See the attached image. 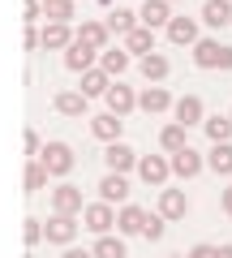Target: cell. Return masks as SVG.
<instances>
[{"label": "cell", "mask_w": 232, "mask_h": 258, "mask_svg": "<svg viewBox=\"0 0 232 258\" xmlns=\"http://www.w3.org/2000/svg\"><path fill=\"white\" fill-rule=\"evenodd\" d=\"M194 64L198 69H232V47L219 39H198L194 43Z\"/></svg>", "instance_id": "6da1fadb"}, {"label": "cell", "mask_w": 232, "mask_h": 258, "mask_svg": "<svg viewBox=\"0 0 232 258\" xmlns=\"http://www.w3.org/2000/svg\"><path fill=\"white\" fill-rule=\"evenodd\" d=\"M39 159H43V168H47L52 176H69V172H73V164H78V155H73L69 142H47Z\"/></svg>", "instance_id": "7a4b0ae2"}, {"label": "cell", "mask_w": 232, "mask_h": 258, "mask_svg": "<svg viewBox=\"0 0 232 258\" xmlns=\"http://www.w3.org/2000/svg\"><path fill=\"white\" fill-rule=\"evenodd\" d=\"M112 224H116V207H108V203H86V211H82V228H91L95 237H108Z\"/></svg>", "instance_id": "3957f363"}, {"label": "cell", "mask_w": 232, "mask_h": 258, "mask_svg": "<svg viewBox=\"0 0 232 258\" xmlns=\"http://www.w3.org/2000/svg\"><path fill=\"white\" fill-rule=\"evenodd\" d=\"M138 151L129 147V142H108V151H103V164H108V172H129V168H138Z\"/></svg>", "instance_id": "277c9868"}, {"label": "cell", "mask_w": 232, "mask_h": 258, "mask_svg": "<svg viewBox=\"0 0 232 258\" xmlns=\"http://www.w3.org/2000/svg\"><path fill=\"white\" fill-rule=\"evenodd\" d=\"M43 237L52 241V245H73V237H78V215H56V211H52V220L43 224Z\"/></svg>", "instance_id": "5b68a950"}, {"label": "cell", "mask_w": 232, "mask_h": 258, "mask_svg": "<svg viewBox=\"0 0 232 258\" xmlns=\"http://www.w3.org/2000/svg\"><path fill=\"white\" fill-rule=\"evenodd\" d=\"M52 211L56 215H82L86 211L82 189H78V185H56V189H52Z\"/></svg>", "instance_id": "8992f818"}, {"label": "cell", "mask_w": 232, "mask_h": 258, "mask_svg": "<svg viewBox=\"0 0 232 258\" xmlns=\"http://www.w3.org/2000/svg\"><path fill=\"white\" fill-rule=\"evenodd\" d=\"M168 164H172V176H181V181H194V176L206 168V159L198 155L194 147H185V151H177V155H168Z\"/></svg>", "instance_id": "52a82bcc"}, {"label": "cell", "mask_w": 232, "mask_h": 258, "mask_svg": "<svg viewBox=\"0 0 232 258\" xmlns=\"http://www.w3.org/2000/svg\"><path fill=\"white\" fill-rule=\"evenodd\" d=\"M103 99H108V112H112V116H129V112L138 108V95H133V86H125V82H112Z\"/></svg>", "instance_id": "ba28073f"}, {"label": "cell", "mask_w": 232, "mask_h": 258, "mask_svg": "<svg viewBox=\"0 0 232 258\" xmlns=\"http://www.w3.org/2000/svg\"><path fill=\"white\" fill-rule=\"evenodd\" d=\"M172 116H177V125H202L206 120V108H202V99L198 95H181L177 103H172Z\"/></svg>", "instance_id": "9c48e42d"}, {"label": "cell", "mask_w": 232, "mask_h": 258, "mask_svg": "<svg viewBox=\"0 0 232 258\" xmlns=\"http://www.w3.org/2000/svg\"><path fill=\"white\" fill-rule=\"evenodd\" d=\"M95 60H99V52L86 47V43H78V39L65 47V69L69 74H86V69H95Z\"/></svg>", "instance_id": "30bf717a"}, {"label": "cell", "mask_w": 232, "mask_h": 258, "mask_svg": "<svg viewBox=\"0 0 232 258\" xmlns=\"http://www.w3.org/2000/svg\"><path fill=\"white\" fill-rule=\"evenodd\" d=\"M159 215H164V220H185L189 215L185 189H159Z\"/></svg>", "instance_id": "8fae6325"}, {"label": "cell", "mask_w": 232, "mask_h": 258, "mask_svg": "<svg viewBox=\"0 0 232 258\" xmlns=\"http://www.w3.org/2000/svg\"><path fill=\"white\" fill-rule=\"evenodd\" d=\"M138 176H142L146 185H164L168 176H172V164H168L164 155H142V159H138Z\"/></svg>", "instance_id": "7c38bea8"}, {"label": "cell", "mask_w": 232, "mask_h": 258, "mask_svg": "<svg viewBox=\"0 0 232 258\" xmlns=\"http://www.w3.org/2000/svg\"><path fill=\"white\" fill-rule=\"evenodd\" d=\"M39 39H43V52H65V47L73 43L78 35L65 26V22H47V26L39 30Z\"/></svg>", "instance_id": "4fadbf2b"}, {"label": "cell", "mask_w": 232, "mask_h": 258, "mask_svg": "<svg viewBox=\"0 0 232 258\" xmlns=\"http://www.w3.org/2000/svg\"><path fill=\"white\" fill-rule=\"evenodd\" d=\"M125 198H129V181H125L121 172H108V176L99 181V203H108V207L121 203V207H125Z\"/></svg>", "instance_id": "5bb4252c"}, {"label": "cell", "mask_w": 232, "mask_h": 258, "mask_svg": "<svg viewBox=\"0 0 232 258\" xmlns=\"http://www.w3.org/2000/svg\"><path fill=\"white\" fill-rule=\"evenodd\" d=\"M138 18H142V26H150V30H159V26L168 30V22H172V5H168V0H142Z\"/></svg>", "instance_id": "9a60e30c"}, {"label": "cell", "mask_w": 232, "mask_h": 258, "mask_svg": "<svg viewBox=\"0 0 232 258\" xmlns=\"http://www.w3.org/2000/svg\"><path fill=\"white\" fill-rule=\"evenodd\" d=\"M73 35H78V43L95 47V52H108V39H112V30H108V22H82V26H78Z\"/></svg>", "instance_id": "2e32d148"}, {"label": "cell", "mask_w": 232, "mask_h": 258, "mask_svg": "<svg viewBox=\"0 0 232 258\" xmlns=\"http://www.w3.org/2000/svg\"><path fill=\"white\" fill-rule=\"evenodd\" d=\"M198 22L194 18H172L168 22V43H177V47H194L198 43Z\"/></svg>", "instance_id": "e0dca14e"}, {"label": "cell", "mask_w": 232, "mask_h": 258, "mask_svg": "<svg viewBox=\"0 0 232 258\" xmlns=\"http://www.w3.org/2000/svg\"><path fill=\"white\" fill-rule=\"evenodd\" d=\"M146 215H150V211H142V207L125 203L121 211H116V232H121V237H133V232H142V228H146Z\"/></svg>", "instance_id": "ac0fdd59"}, {"label": "cell", "mask_w": 232, "mask_h": 258, "mask_svg": "<svg viewBox=\"0 0 232 258\" xmlns=\"http://www.w3.org/2000/svg\"><path fill=\"white\" fill-rule=\"evenodd\" d=\"M121 129H125V116H112V112H103V116L91 120V134L99 142H121Z\"/></svg>", "instance_id": "d6986e66"}, {"label": "cell", "mask_w": 232, "mask_h": 258, "mask_svg": "<svg viewBox=\"0 0 232 258\" xmlns=\"http://www.w3.org/2000/svg\"><path fill=\"white\" fill-rule=\"evenodd\" d=\"M86 95L82 91H56V99H52V108L60 112V116H86Z\"/></svg>", "instance_id": "ffe728a7"}, {"label": "cell", "mask_w": 232, "mask_h": 258, "mask_svg": "<svg viewBox=\"0 0 232 258\" xmlns=\"http://www.w3.org/2000/svg\"><path fill=\"white\" fill-rule=\"evenodd\" d=\"M138 108L146 112V116H159V112H168V108H172V95H168L164 86H146V91L138 95Z\"/></svg>", "instance_id": "44dd1931"}, {"label": "cell", "mask_w": 232, "mask_h": 258, "mask_svg": "<svg viewBox=\"0 0 232 258\" xmlns=\"http://www.w3.org/2000/svg\"><path fill=\"white\" fill-rule=\"evenodd\" d=\"M202 22L215 26V30L232 26V0H206V5H202Z\"/></svg>", "instance_id": "7402d4cb"}, {"label": "cell", "mask_w": 232, "mask_h": 258, "mask_svg": "<svg viewBox=\"0 0 232 258\" xmlns=\"http://www.w3.org/2000/svg\"><path fill=\"white\" fill-rule=\"evenodd\" d=\"M138 69H142V78L155 86V82H164V78H168V69H172V64H168L164 52H150V56H142V60H138Z\"/></svg>", "instance_id": "603a6c76"}, {"label": "cell", "mask_w": 232, "mask_h": 258, "mask_svg": "<svg viewBox=\"0 0 232 258\" xmlns=\"http://www.w3.org/2000/svg\"><path fill=\"white\" fill-rule=\"evenodd\" d=\"M206 168L215 176H232V142H215L211 155H206Z\"/></svg>", "instance_id": "cb8c5ba5"}, {"label": "cell", "mask_w": 232, "mask_h": 258, "mask_svg": "<svg viewBox=\"0 0 232 258\" xmlns=\"http://www.w3.org/2000/svg\"><path fill=\"white\" fill-rule=\"evenodd\" d=\"M142 26V18H138V13H133V9H112L108 13V30H112V35H129V30H138Z\"/></svg>", "instance_id": "d4e9b609"}, {"label": "cell", "mask_w": 232, "mask_h": 258, "mask_svg": "<svg viewBox=\"0 0 232 258\" xmlns=\"http://www.w3.org/2000/svg\"><path fill=\"white\" fill-rule=\"evenodd\" d=\"M125 52L150 56V52H155V30H150V26H138V30H129V35H125Z\"/></svg>", "instance_id": "484cf974"}, {"label": "cell", "mask_w": 232, "mask_h": 258, "mask_svg": "<svg viewBox=\"0 0 232 258\" xmlns=\"http://www.w3.org/2000/svg\"><path fill=\"white\" fill-rule=\"evenodd\" d=\"M112 82H116V78H108L99 64H95V69H86V74H82V95H86V99H95V95H108Z\"/></svg>", "instance_id": "4316f807"}, {"label": "cell", "mask_w": 232, "mask_h": 258, "mask_svg": "<svg viewBox=\"0 0 232 258\" xmlns=\"http://www.w3.org/2000/svg\"><path fill=\"white\" fill-rule=\"evenodd\" d=\"M159 147H164L168 155L185 151V147H189V138H185V125H177V120H172V125H164V129H159Z\"/></svg>", "instance_id": "83f0119b"}, {"label": "cell", "mask_w": 232, "mask_h": 258, "mask_svg": "<svg viewBox=\"0 0 232 258\" xmlns=\"http://www.w3.org/2000/svg\"><path fill=\"white\" fill-rule=\"evenodd\" d=\"M99 69L108 78H121L125 69H129V52H125V47H116V52H112V47H108V52H99Z\"/></svg>", "instance_id": "f1b7e54d"}, {"label": "cell", "mask_w": 232, "mask_h": 258, "mask_svg": "<svg viewBox=\"0 0 232 258\" xmlns=\"http://www.w3.org/2000/svg\"><path fill=\"white\" fill-rule=\"evenodd\" d=\"M47 176H52V172L43 168V159H30V164H26V176H22V185H26L30 194H39V189H47Z\"/></svg>", "instance_id": "f546056e"}, {"label": "cell", "mask_w": 232, "mask_h": 258, "mask_svg": "<svg viewBox=\"0 0 232 258\" xmlns=\"http://www.w3.org/2000/svg\"><path fill=\"white\" fill-rule=\"evenodd\" d=\"M202 129H206V138H211V147L215 142H232V120L228 116H206Z\"/></svg>", "instance_id": "4dcf8cb0"}, {"label": "cell", "mask_w": 232, "mask_h": 258, "mask_svg": "<svg viewBox=\"0 0 232 258\" xmlns=\"http://www.w3.org/2000/svg\"><path fill=\"white\" fill-rule=\"evenodd\" d=\"M95 258H129V254H125V241L108 232V237H95Z\"/></svg>", "instance_id": "1f68e13d"}, {"label": "cell", "mask_w": 232, "mask_h": 258, "mask_svg": "<svg viewBox=\"0 0 232 258\" xmlns=\"http://www.w3.org/2000/svg\"><path fill=\"white\" fill-rule=\"evenodd\" d=\"M78 18V0H56V5H47V22H73Z\"/></svg>", "instance_id": "d6a6232c"}, {"label": "cell", "mask_w": 232, "mask_h": 258, "mask_svg": "<svg viewBox=\"0 0 232 258\" xmlns=\"http://www.w3.org/2000/svg\"><path fill=\"white\" fill-rule=\"evenodd\" d=\"M164 224H168V220H164L159 211L146 215V228H142V237H146V241H164Z\"/></svg>", "instance_id": "836d02e7"}, {"label": "cell", "mask_w": 232, "mask_h": 258, "mask_svg": "<svg viewBox=\"0 0 232 258\" xmlns=\"http://www.w3.org/2000/svg\"><path fill=\"white\" fill-rule=\"evenodd\" d=\"M22 147H26V155H30V159H39V155H43V142H39V134H35V129H26V134H22Z\"/></svg>", "instance_id": "e575fe53"}, {"label": "cell", "mask_w": 232, "mask_h": 258, "mask_svg": "<svg viewBox=\"0 0 232 258\" xmlns=\"http://www.w3.org/2000/svg\"><path fill=\"white\" fill-rule=\"evenodd\" d=\"M22 237H26V245H39V241H43V224L26 220V224H22Z\"/></svg>", "instance_id": "d590c367"}, {"label": "cell", "mask_w": 232, "mask_h": 258, "mask_svg": "<svg viewBox=\"0 0 232 258\" xmlns=\"http://www.w3.org/2000/svg\"><path fill=\"white\" fill-rule=\"evenodd\" d=\"M22 13H26V26H35L47 9H43V0H26V5H22Z\"/></svg>", "instance_id": "8d00e7d4"}, {"label": "cell", "mask_w": 232, "mask_h": 258, "mask_svg": "<svg viewBox=\"0 0 232 258\" xmlns=\"http://www.w3.org/2000/svg\"><path fill=\"white\" fill-rule=\"evenodd\" d=\"M185 258H219V245H211V241H198V245L189 249Z\"/></svg>", "instance_id": "74e56055"}, {"label": "cell", "mask_w": 232, "mask_h": 258, "mask_svg": "<svg viewBox=\"0 0 232 258\" xmlns=\"http://www.w3.org/2000/svg\"><path fill=\"white\" fill-rule=\"evenodd\" d=\"M22 43L35 52V47H43V39H39V26H26V35H22Z\"/></svg>", "instance_id": "f35d334b"}, {"label": "cell", "mask_w": 232, "mask_h": 258, "mask_svg": "<svg viewBox=\"0 0 232 258\" xmlns=\"http://www.w3.org/2000/svg\"><path fill=\"white\" fill-rule=\"evenodd\" d=\"M60 258H95V249H78V245H65Z\"/></svg>", "instance_id": "ab89813d"}, {"label": "cell", "mask_w": 232, "mask_h": 258, "mask_svg": "<svg viewBox=\"0 0 232 258\" xmlns=\"http://www.w3.org/2000/svg\"><path fill=\"white\" fill-rule=\"evenodd\" d=\"M219 207H223V211H228V215H232V185H228V189H223V194H219Z\"/></svg>", "instance_id": "60d3db41"}, {"label": "cell", "mask_w": 232, "mask_h": 258, "mask_svg": "<svg viewBox=\"0 0 232 258\" xmlns=\"http://www.w3.org/2000/svg\"><path fill=\"white\" fill-rule=\"evenodd\" d=\"M219 258H232V245H219Z\"/></svg>", "instance_id": "b9f144b4"}, {"label": "cell", "mask_w": 232, "mask_h": 258, "mask_svg": "<svg viewBox=\"0 0 232 258\" xmlns=\"http://www.w3.org/2000/svg\"><path fill=\"white\" fill-rule=\"evenodd\" d=\"M47 5H56V0H43V9H47Z\"/></svg>", "instance_id": "7bdbcfd3"}, {"label": "cell", "mask_w": 232, "mask_h": 258, "mask_svg": "<svg viewBox=\"0 0 232 258\" xmlns=\"http://www.w3.org/2000/svg\"><path fill=\"white\" fill-rule=\"evenodd\" d=\"M172 258H185V254H172Z\"/></svg>", "instance_id": "ee69618b"}, {"label": "cell", "mask_w": 232, "mask_h": 258, "mask_svg": "<svg viewBox=\"0 0 232 258\" xmlns=\"http://www.w3.org/2000/svg\"><path fill=\"white\" fill-rule=\"evenodd\" d=\"M168 5H177V0H168Z\"/></svg>", "instance_id": "f6af8a7d"}, {"label": "cell", "mask_w": 232, "mask_h": 258, "mask_svg": "<svg viewBox=\"0 0 232 258\" xmlns=\"http://www.w3.org/2000/svg\"><path fill=\"white\" fill-rule=\"evenodd\" d=\"M228 120H232V112H228Z\"/></svg>", "instance_id": "bcb514c9"}]
</instances>
